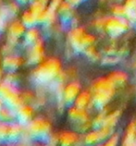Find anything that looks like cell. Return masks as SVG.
Listing matches in <instances>:
<instances>
[{
	"label": "cell",
	"instance_id": "8fae6325",
	"mask_svg": "<svg viewBox=\"0 0 136 146\" xmlns=\"http://www.w3.org/2000/svg\"><path fill=\"white\" fill-rule=\"evenodd\" d=\"M59 144L61 145H71L76 143L77 140V134L69 131H63L58 133Z\"/></svg>",
	"mask_w": 136,
	"mask_h": 146
},
{
	"label": "cell",
	"instance_id": "5b68a950",
	"mask_svg": "<svg viewBox=\"0 0 136 146\" xmlns=\"http://www.w3.org/2000/svg\"><path fill=\"white\" fill-rule=\"evenodd\" d=\"M25 64V57L16 52L2 57V68L5 71H18Z\"/></svg>",
	"mask_w": 136,
	"mask_h": 146
},
{
	"label": "cell",
	"instance_id": "ffe728a7",
	"mask_svg": "<svg viewBox=\"0 0 136 146\" xmlns=\"http://www.w3.org/2000/svg\"><path fill=\"white\" fill-rule=\"evenodd\" d=\"M4 105H5V104H4L3 101L2 99L0 98V108L3 106H4Z\"/></svg>",
	"mask_w": 136,
	"mask_h": 146
},
{
	"label": "cell",
	"instance_id": "e0dca14e",
	"mask_svg": "<svg viewBox=\"0 0 136 146\" xmlns=\"http://www.w3.org/2000/svg\"><path fill=\"white\" fill-rule=\"evenodd\" d=\"M46 141L50 145H55L57 144H59V137L58 133H54L51 132L50 133L47 135L46 137Z\"/></svg>",
	"mask_w": 136,
	"mask_h": 146
},
{
	"label": "cell",
	"instance_id": "5bb4252c",
	"mask_svg": "<svg viewBox=\"0 0 136 146\" xmlns=\"http://www.w3.org/2000/svg\"><path fill=\"white\" fill-rule=\"evenodd\" d=\"M9 138V123L0 121V142L7 141Z\"/></svg>",
	"mask_w": 136,
	"mask_h": 146
},
{
	"label": "cell",
	"instance_id": "52a82bcc",
	"mask_svg": "<svg viewBox=\"0 0 136 146\" xmlns=\"http://www.w3.org/2000/svg\"><path fill=\"white\" fill-rule=\"evenodd\" d=\"M26 27L22 23L20 19H18L17 18H13L8 22L6 32L8 35L22 39L26 32Z\"/></svg>",
	"mask_w": 136,
	"mask_h": 146
},
{
	"label": "cell",
	"instance_id": "9c48e42d",
	"mask_svg": "<svg viewBox=\"0 0 136 146\" xmlns=\"http://www.w3.org/2000/svg\"><path fill=\"white\" fill-rule=\"evenodd\" d=\"M80 94V85L77 82H72L64 87L63 99L65 104H71Z\"/></svg>",
	"mask_w": 136,
	"mask_h": 146
},
{
	"label": "cell",
	"instance_id": "2e32d148",
	"mask_svg": "<svg viewBox=\"0 0 136 146\" xmlns=\"http://www.w3.org/2000/svg\"><path fill=\"white\" fill-rule=\"evenodd\" d=\"M15 47L12 46L11 45L7 43L6 42L3 44L2 46H0V55L2 57L6 55H9L15 53Z\"/></svg>",
	"mask_w": 136,
	"mask_h": 146
},
{
	"label": "cell",
	"instance_id": "8992f818",
	"mask_svg": "<svg viewBox=\"0 0 136 146\" xmlns=\"http://www.w3.org/2000/svg\"><path fill=\"white\" fill-rule=\"evenodd\" d=\"M36 107L32 104H22L16 109L17 121L26 125L35 117Z\"/></svg>",
	"mask_w": 136,
	"mask_h": 146
},
{
	"label": "cell",
	"instance_id": "277c9868",
	"mask_svg": "<svg viewBox=\"0 0 136 146\" xmlns=\"http://www.w3.org/2000/svg\"><path fill=\"white\" fill-rule=\"evenodd\" d=\"M25 49L26 52L24 57L26 59V64L29 66H34L46 58L44 37H42L36 42L25 47Z\"/></svg>",
	"mask_w": 136,
	"mask_h": 146
},
{
	"label": "cell",
	"instance_id": "ba28073f",
	"mask_svg": "<svg viewBox=\"0 0 136 146\" xmlns=\"http://www.w3.org/2000/svg\"><path fill=\"white\" fill-rule=\"evenodd\" d=\"M42 37H43L41 29L38 27V25L27 27L22 38V43L24 44L25 47H26L28 46H30L33 43L36 42Z\"/></svg>",
	"mask_w": 136,
	"mask_h": 146
},
{
	"label": "cell",
	"instance_id": "44dd1931",
	"mask_svg": "<svg viewBox=\"0 0 136 146\" xmlns=\"http://www.w3.org/2000/svg\"><path fill=\"white\" fill-rule=\"evenodd\" d=\"M2 67V56L0 55V68Z\"/></svg>",
	"mask_w": 136,
	"mask_h": 146
},
{
	"label": "cell",
	"instance_id": "4fadbf2b",
	"mask_svg": "<svg viewBox=\"0 0 136 146\" xmlns=\"http://www.w3.org/2000/svg\"><path fill=\"white\" fill-rule=\"evenodd\" d=\"M36 97L35 90L30 89H25L21 90V99L23 104H34Z\"/></svg>",
	"mask_w": 136,
	"mask_h": 146
},
{
	"label": "cell",
	"instance_id": "30bf717a",
	"mask_svg": "<svg viewBox=\"0 0 136 146\" xmlns=\"http://www.w3.org/2000/svg\"><path fill=\"white\" fill-rule=\"evenodd\" d=\"M17 121L16 109L4 105L0 108V121L11 123Z\"/></svg>",
	"mask_w": 136,
	"mask_h": 146
},
{
	"label": "cell",
	"instance_id": "7a4b0ae2",
	"mask_svg": "<svg viewBox=\"0 0 136 146\" xmlns=\"http://www.w3.org/2000/svg\"><path fill=\"white\" fill-rule=\"evenodd\" d=\"M0 98L3 101L5 105L14 109H17L23 104L21 99V90L18 85L7 82L4 80L0 82Z\"/></svg>",
	"mask_w": 136,
	"mask_h": 146
},
{
	"label": "cell",
	"instance_id": "7c38bea8",
	"mask_svg": "<svg viewBox=\"0 0 136 146\" xmlns=\"http://www.w3.org/2000/svg\"><path fill=\"white\" fill-rule=\"evenodd\" d=\"M20 19L22 22V23L26 27V28L38 25V22L37 17L30 10L25 11L22 14Z\"/></svg>",
	"mask_w": 136,
	"mask_h": 146
},
{
	"label": "cell",
	"instance_id": "3957f363",
	"mask_svg": "<svg viewBox=\"0 0 136 146\" xmlns=\"http://www.w3.org/2000/svg\"><path fill=\"white\" fill-rule=\"evenodd\" d=\"M26 131L32 139H45L52 132V123L45 117H34L26 125Z\"/></svg>",
	"mask_w": 136,
	"mask_h": 146
},
{
	"label": "cell",
	"instance_id": "d6986e66",
	"mask_svg": "<svg viewBox=\"0 0 136 146\" xmlns=\"http://www.w3.org/2000/svg\"><path fill=\"white\" fill-rule=\"evenodd\" d=\"M5 70H4L3 68H0V82L3 81L4 78V75H5Z\"/></svg>",
	"mask_w": 136,
	"mask_h": 146
},
{
	"label": "cell",
	"instance_id": "ac0fdd59",
	"mask_svg": "<svg viewBox=\"0 0 136 146\" xmlns=\"http://www.w3.org/2000/svg\"><path fill=\"white\" fill-rule=\"evenodd\" d=\"M8 22L9 21L7 19H6L3 16H2L0 15V34L6 31L7 27Z\"/></svg>",
	"mask_w": 136,
	"mask_h": 146
},
{
	"label": "cell",
	"instance_id": "6da1fadb",
	"mask_svg": "<svg viewBox=\"0 0 136 146\" xmlns=\"http://www.w3.org/2000/svg\"><path fill=\"white\" fill-rule=\"evenodd\" d=\"M62 70L61 62L54 56L47 57L40 63L34 66L30 72V78L36 85L48 86L56 80Z\"/></svg>",
	"mask_w": 136,
	"mask_h": 146
},
{
	"label": "cell",
	"instance_id": "9a60e30c",
	"mask_svg": "<svg viewBox=\"0 0 136 146\" xmlns=\"http://www.w3.org/2000/svg\"><path fill=\"white\" fill-rule=\"evenodd\" d=\"M3 80L7 82L17 85V83L19 80V75L17 73V71H6Z\"/></svg>",
	"mask_w": 136,
	"mask_h": 146
}]
</instances>
